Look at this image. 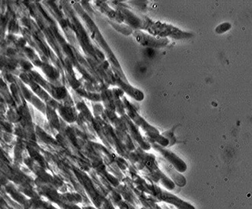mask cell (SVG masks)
I'll use <instances>...</instances> for the list:
<instances>
[{"instance_id":"6da1fadb","label":"cell","mask_w":252,"mask_h":209,"mask_svg":"<svg viewBox=\"0 0 252 209\" xmlns=\"http://www.w3.org/2000/svg\"><path fill=\"white\" fill-rule=\"evenodd\" d=\"M149 34L154 36L162 38H173V39H189L192 38V33L183 31L177 27L171 25L162 23L160 22H154L147 27Z\"/></svg>"},{"instance_id":"7a4b0ae2","label":"cell","mask_w":252,"mask_h":209,"mask_svg":"<svg viewBox=\"0 0 252 209\" xmlns=\"http://www.w3.org/2000/svg\"><path fill=\"white\" fill-rule=\"evenodd\" d=\"M151 143H152V147L154 149L159 152L162 155L163 159L167 160L168 163L171 165L175 170H177L180 173H185L187 171V163L183 161V159H180L177 155H175L174 153L166 149V148H163L157 143L153 142V141H151Z\"/></svg>"},{"instance_id":"3957f363","label":"cell","mask_w":252,"mask_h":209,"mask_svg":"<svg viewBox=\"0 0 252 209\" xmlns=\"http://www.w3.org/2000/svg\"><path fill=\"white\" fill-rule=\"evenodd\" d=\"M135 38L137 42L145 47H151V48H161L167 46L169 43V38H159V37L154 36L144 31H135L133 32Z\"/></svg>"},{"instance_id":"277c9868","label":"cell","mask_w":252,"mask_h":209,"mask_svg":"<svg viewBox=\"0 0 252 209\" xmlns=\"http://www.w3.org/2000/svg\"><path fill=\"white\" fill-rule=\"evenodd\" d=\"M158 202H163V203H169L173 205L178 209H196L192 205L187 203L183 199H180L177 196L169 192L161 189L158 196Z\"/></svg>"},{"instance_id":"5b68a950","label":"cell","mask_w":252,"mask_h":209,"mask_svg":"<svg viewBox=\"0 0 252 209\" xmlns=\"http://www.w3.org/2000/svg\"><path fill=\"white\" fill-rule=\"evenodd\" d=\"M162 166H163V169L166 170V173L169 176V178L174 183L175 185L180 187L185 186L187 185V180L185 177H183L177 170H175L171 165H168L167 163H165L164 161H162Z\"/></svg>"},{"instance_id":"8992f818","label":"cell","mask_w":252,"mask_h":209,"mask_svg":"<svg viewBox=\"0 0 252 209\" xmlns=\"http://www.w3.org/2000/svg\"><path fill=\"white\" fill-rule=\"evenodd\" d=\"M231 27H232V26H231V24L230 23H221V25H220V26H218L217 27H216V29H215V31L219 34H224V33L229 31V30L231 29Z\"/></svg>"},{"instance_id":"52a82bcc","label":"cell","mask_w":252,"mask_h":209,"mask_svg":"<svg viewBox=\"0 0 252 209\" xmlns=\"http://www.w3.org/2000/svg\"><path fill=\"white\" fill-rule=\"evenodd\" d=\"M157 201L155 199H148V198H145L143 201V204L144 205V207L151 208L152 209H162V208L159 207L158 204H157Z\"/></svg>"},{"instance_id":"ba28073f","label":"cell","mask_w":252,"mask_h":209,"mask_svg":"<svg viewBox=\"0 0 252 209\" xmlns=\"http://www.w3.org/2000/svg\"><path fill=\"white\" fill-rule=\"evenodd\" d=\"M162 136L166 137L168 141H169V144L168 147H170V146L174 145V144H176V137H175L174 134H173V131H172L171 130L164 132V133L162 134Z\"/></svg>"},{"instance_id":"9c48e42d","label":"cell","mask_w":252,"mask_h":209,"mask_svg":"<svg viewBox=\"0 0 252 209\" xmlns=\"http://www.w3.org/2000/svg\"><path fill=\"white\" fill-rule=\"evenodd\" d=\"M142 209H151V208L144 207Z\"/></svg>"}]
</instances>
